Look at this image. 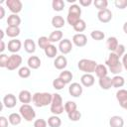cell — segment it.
Returning a JSON list of instances; mask_svg holds the SVG:
<instances>
[{"label":"cell","instance_id":"obj_1","mask_svg":"<svg viewBox=\"0 0 127 127\" xmlns=\"http://www.w3.org/2000/svg\"><path fill=\"white\" fill-rule=\"evenodd\" d=\"M105 64L108 67L109 71L115 75L119 74L123 69V65L119 60V57L113 52L108 55V58L105 61Z\"/></svg>","mask_w":127,"mask_h":127},{"label":"cell","instance_id":"obj_2","mask_svg":"<svg viewBox=\"0 0 127 127\" xmlns=\"http://www.w3.org/2000/svg\"><path fill=\"white\" fill-rule=\"evenodd\" d=\"M53 94L50 92H36L33 94V103L37 107H45L51 105Z\"/></svg>","mask_w":127,"mask_h":127},{"label":"cell","instance_id":"obj_3","mask_svg":"<svg viewBox=\"0 0 127 127\" xmlns=\"http://www.w3.org/2000/svg\"><path fill=\"white\" fill-rule=\"evenodd\" d=\"M80 15H81V8L77 4H72L68 8L67 16H66V22L70 26H74L79 20H80Z\"/></svg>","mask_w":127,"mask_h":127},{"label":"cell","instance_id":"obj_4","mask_svg":"<svg viewBox=\"0 0 127 127\" xmlns=\"http://www.w3.org/2000/svg\"><path fill=\"white\" fill-rule=\"evenodd\" d=\"M50 110L54 115H60L64 111V105L63 104V97L61 96V94L59 93L53 94Z\"/></svg>","mask_w":127,"mask_h":127},{"label":"cell","instance_id":"obj_5","mask_svg":"<svg viewBox=\"0 0 127 127\" xmlns=\"http://www.w3.org/2000/svg\"><path fill=\"white\" fill-rule=\"evenodd\" d=\"M97 65V63L93 60L89 59H81L77 63V67L80 71H83L84 73H92L95 71V67Z\"/></svg>","mask_w":127,"mask_h":127},{"label":"cell","instance_id":"obj_6","mask_svg":"<svg viewBox=\"0 0 127 127\" xmlns=\"http://www.w3.org/2000/svg\"><path fill=\"white\" fill-rule=\"evenodd\" d=\"M19 113L21 114L22 118L28 122H31L36 117V111L30 104H22L19 108Z\"/></svg>","mask_w":127,"mask_h":127},{"label":"cell","instance_id":"obj_7","mask_svg":"<svg viewBox=\"0 0 127 127\" xmlns=\"http://www.w3.org/2000/svg\"><path fill=\"white\" fill-rule=\"evenodd\" d=\"M22 57L18 54H12L11 56H9V60H8V64L6 68L8 70H15L18 67H20L21 64H22Z\"/></svg>","mask_w":127,"mask_h":127},{"label":"cell","instance_id":"obj_8","mask_svg":"<svg viewBox=\"0 0 127 127\" xmlns=\"http://www.w3.org/2000/svg\"><path fill=\"white\" fill-rule=\"evenodd\" d=\"M5 3L8 9L12 12V14H18L22 11L23 4L20 0H7Z\"/></svg>","mask_w":127,"mask_h":127},{"label":"cell","instance_id":"obj_9","mask_svg":"<svg viewBox=\"0 0 127 127\" xmlns=\"http://www.w3.org/2000/svg\"><path fill=\"white\" fill-rule=\"evenodd\" d=\"M72 42L68 39H63L60 43H59V51L63 54V55H67L71 52L72 50Z\"/></svg>","mask_w":127,"mask_h":127},{"label":"cell","instance_id":"obj_10","mask_svg":"<svg viewBox=\"0 0 127 127\" xmlns=\"http://www.w3.org/2000/svg\"><path fill=\"white\" fill-rule=\"evenodd\" d=\"M82 91H83L82 85L78 82H72L68 86V93L72 97H79L82 94Z\"/></svg>","mask_w":127,"mask_h":127},{"label":"cell","instance_id":"obj_11","mask_svg":"<svg viewBox=\"0 0 127 127\" xmlns=\"http://www.w3.org/2000/svg\"><path fill=\"white\" fill-rule=\"evenodd\" d=\"M116 99L119 103V105L124 108L127 109V90L120 88L119 90H117L116 92Z\"/></svg>","mask_w":127,"mask_h":127},{"label":"cell","instance_id":"obj_12","mask_svg":"<svg viewBox=\"0 0 127 127\" xmlns=\"http://www.w3.org/2000/svg\"><path fill=\"white\" fill-rule=\"evenodd\" d=\"M2 104L6 108L11 109V108H13V107L16 106V104H17V98H16V96L14 94L8 93V94H6L3 97V103Z\"/></svg>","mask_w":127,"mask_h":127},{"label":"cell","instance_id":"obj_13","mask_svg":"<svg viewBox=\"0 0 127 127\" xmlns=\"http://www.w3.org/2000/svg\"><path fill=\"white\" fill-rule=\"evenodd\" d=\"M72 44L78 48H82L87 44V37L82 33L75 34L72 37Z\"/></svg>","mask_w":127,"mask_h":127},{"label":"cell","instance_id":"obj_14","mask_svg":"<svg viewBox=\"0 0 127 127\" xmlns=\"http://www.w3.org/2000/svg\"><path fill=\"white\" fill-rule=\"evenodd\" d=\"M21 48H22V43L18 39H12V40H10L8 42L7 49L12 54H17L21 50Z\"/></svg>","mask_w":127,"mask_h":127},{"label":"cell","instance_id":"obj_15","mask_svg":"<svg viewBox=\"0 0 127 127\" xmlns=\"http://www.w3.org/2000/svg\"><path fill=\"white\" fill-rule=\"evenodd\" d=\"M97 18L101 23H108L112 19V12L107 8L101 11H98L97 13Z\"/></svg>","mask_w":127,"mask_h":127},{"label":"cell","instance_id":"obj_16","mask_svg":"<svg viewBox=\"0 0 127 127\" xmlns=\"http://www.w3.org/2000/svg\"><path fill=\"white\" fill-rule=\"evenodd\" d=\"M18 100L23 104H28L33 100V95L29 90L23 89L18 94Z\"/></svg>","mask_w":127,"mask_h":127},{"label":"cell","instance_id":"obj_17","mask_svg":"<svg viewBox=\"0 0 127 127\" xmlns=\"http://www.w3.org/2000/svg\"><path fill=\"white\" fill-rule=\"evenodd\" d=\"M66 65H67V60L64 55L58 56L54 61V66L59 70H64L66 67Z\"/></svg>","mask_w":127,"mask_h":127},{"label":"cell","instance_id":"obj_18","mask_svg":"<svg viewBox=\"0 0 127 127\" xmlns=\"http://www.w3.org/2000/svg\"><path fill=\"white\" fill-rule=\"evenodd\" d=\"M80 84L84 87H90L94 84V76L91 73H83L80 77Z\"/></svg>","mask_w":127,"mask_h":127},{"label":"cell","instance_id":"obj_19","mask_svg":"<svg viewBox=\"0 0 127 127\" xmlns=\"http://www.w3.org/2000/svg\"><path fill=\"white\" fill-rule=\"evenodd\" d=\"M27 64L31 69H38L41 66V60L37 56H31L27 61Z\"/></svg>","mask_w":127,"mask_h":127},{"label":"cell","instance_id":"obj_20","mask_svg":"<svg viewBox=\"0 0 127 127\" xmlns=\"http://www.w3.org/2000/svg\"><path fill=\"white\" fill-rule=\"evenodd\" d=\"M98 84L103 90H108L112 87V78L109 77L108 75L104 76V77H101L98 80Z\"/></svg>","mask_w":127,"mask_h":127},{"label":"cell","instance_id":"obj_21","mask_svg":"<svg viewBox=\"0 0 127 127\" xmlns=\"http://www.w3.org/2000/svg\"><path fill=\"white\" fill-rule=\"evenodd\" d=\"M109 126L110 127H123L124 126V120L119 115L111 116L109 119Z\"/></svg>","mask_w":127,"mask_h":127},{"label":"cell","instance_id":"obj_22","mask_svg":"<svg viewBox=\"0 0 127 127\" xmlns=\"http://www.w3.org/2000/svg\"><path fill=\"white\" fill-rule=\"evenodd\" d=\"M7 24L10 27H19L21 24V18L17 14H11L7 18Z\"/></svg>","mask_w":127,"mask_h":127},{"label":"cell","instance_id":"obj_23","mask_svg":"<svg viewBox=\"0 0 127 127\" xmlns=\"http://www.w3.org/2000/svg\"><path fill=\"white\" fill-rule=\"evenodd\" d=\"M65 24V20L61 16V15H57V16H54L52 18V26L56 29H61L64 26Z\"/></svg>","mask_w":127,"mask_h":127},{"label":"cell","instance_id":"obj_24","mask_svg":"<svg viewBox=\"0 0 127 127\" xmlns=\"http://www.w3.org/2000/svg\"><path fill=\"white\" fill-rule=\"evenodd\" d=\"M95 74L98 78H101V77H104V76H107V73H108V68L106 65L104 64H97L96 67H95Z\"/></svg>","mask_w":127,"mask_h":127},{"label":"cell","instance_id":"obj_25","mask_svg":"<svg viewBox=\"0 0 127 127\" xmlns=\"http://www.w3.org/2000/svg\"><path fill=\"white\" fill-rule=\"evenodd\" d=\"M63 36H64V34H63V32L61 30H55L54 32H52L50 34L49 40H50L51 44L52 43H57V42L60 43L63 40Z\"/></svg>","mask_w":127,"mask_h":127},{"label":"cell","instance_id":"obj_26","mask_svg":"<svg viewBox=\"0 0 127 127\" xmlns=\"http://www.w3.org/2000/svg\"><path fill=\"white\" fill-rule=\"evenodd\" d=\"M119 43H118V40L116 37H109L107 40H106V47L107 49L112 53V52H115V50L117 49Z\"/></svg>","mask_w":127,"mask_h":127},{"label":"cell","instance_id":"obj_27","mask_svg":"<svg viewBox=\"0 0 127 127\" xmlns=\"http://www.w3.org/2000/svg\"><path fill=\"white\" fill-rule=\"evenodd\" d=\"M22 116L20 113H16V112H13L11 113L9 116H8V120H9V123L13 126H17L19 125L21 122H22Z\"/></svg>","mask_w":127,"mask_h":127},{"label":"cell","instance_id":"obj_28","mask_svg":"<svg viewBox=\"0 0 127 127\" xmlns=\"http://www.w3.org/2000/svg\"><path fill=\"white\" fill-rule=\"evenodd\" d=\"M24 49L28 54H33L36 51V43L32 39H26L24 42Z\"/></svg>","mask_w":127,"mask_h":127},{"label":"cell","instance_id":"obj_29","mask_svg":"<svg viewBox=\"0 0 127 127\" xmlns=\"http://www.w3.org/2000/svg\"><path fill=\"white\" fill-rule=\"evenodd\" d=\"M44 52H45V55L48 57V58H50V59H56L57 57V54H58V49H57V47L55 46V45H53V44H51L50 46H48L45 50H44Z\"/></svg>","mask_w":127,"mask_h":127},{"label":"cell","instance_id":"obj_30","mask_svg":"<svg viewBox=\"0 0 127 127\" xmlns=\"http://www.w3.org/2000/svg\"><path fill=\"white\" fill-rule=\"evenodd\" d=\"M59 77H60L65 84H67V83H70V82H71V79H72L73 75H72L71 71H69V70H67V69H64L63 71H61Z\"/></svg>","mask_w":127,"mask_h":127},{"label":"cell","instance_id":"obj_31","mask_svg":"<svg viewBox=\"0 0 127 127\" xmlns=\"http://www.w3.org/2000/svg\"><path fill=\"white\" fill-rule=\"evenodd\" d=\"M124 84H125V79L123 76L117 74V75H114L112 77V87L120 89V87L124 86Z\"/></svg>","mask_w":127,"mask_h":127},{"label":"cell","instance_id":"obj_32","mask_svg":"<svg viewBox=\"0 0 127 127\" xmlns=\"http://www.w3.org/2000/svg\"><path fill=\"white\" fill-rule=\"evenodd\" d=\"M48 125L50 127H61L62 125V119L59 117V115H52L48 118Z\"/></svg>","mask_w":127,"mask_h":127},{"label":"cell","instance_id":"obj_33","mask_svg":"<svg viewBox=\"0 0 127 127\" xmlns=\"http://www.w3.org/2000/svg\"><path fill=\"white\" fill-rule=\"evenodd\" d=\"M5 32H6V35L8 37L14 39V38H16V37H18L20 35L21 30H20L19 27H10V26H8L6 28V30H5Z\"/></svg>","mask_w":127,"mask_h":127},{"label":"cell","instance_id":"obj_34","mask_svg":"<svg viewBox=\"0 0 127 127\" xmlns=\"http://www.w3.org/2000/svg\"><path fill=\"white\" fill-rule=\"evenodd\" d=\"M18 75L21 78H28L31 75V68L29 66H21L18 69Z\"/></svg>","mask_w":127,"mask_h":127},{"label":"cell","instance_id":"obj_35","mask_svg":"<svg viewBox=\"0 0 127 127\" xmlns=\"http://www.w3.org/2000/svg\"><path fill=\"white\" fill-rule=\"evenodd\" d=\"M64 5L65 4H64V2L63 0H53V2H52V7L57 12L63 11L64 8Z\"/></svg>","mask_w":127,"mask_h":127},{"label":"cell","instance_id":"obj_36","mask_svg":"<svg viewBox=\"0 0 127 127\" xmlns=\"http://www.w3.org/2000/svg\"><path fill=\"white\" fill-rule=\"evenodd\" d=\"M51 45V42H50V40H49V38L48 37H45V36H42V37H40L39 39H38V46L42 49V50H45L48 46H50Z\"/></svg>","mask_w":127,"mask_h":127},{"label":"cell","instance_id":"obj_37","mask_svg":"<svg viewBox=\"0 0 127 127\" xmlns=\"http://www.w3.org/2000/svg\"><path fill=\"white\" fill-rule=\"evenodd\" d=\"M76 109H77V105H76V103L74 101L68 100V101H66L64 103V111L67 114L70 113V112H72V111H74V110H76Z\"/></svg>","mask_w":127,"mask_h":127},{"label":"cell","instance_id":"obj_38","mask_svg":"<svg viewBox=\"0 0 127 127\" xmlns=\"http://www.w3.org/2000/svg\"><path fill=\"white\" fill-rule=\"evenodd\" d=\"M85 28H86V23H85V21L82 20V19H80V20L73 26V30H74L75 32H77V34H80L81 32H83V31L85 30Z\"/></svg>","mask_w":127,"mask_h":127},{"label":"cell","instance_id":"obj_39","mask_svg":"<svg viewBox=\"0 0 127 127\" xmlns=\"http://www.w3.org/2000/svg\"><path fill=\"white\" fill-rule=\"evenodd\" d=\"M90 37L95 41H101L105 38V34L100 30H93L90 33Z\"/></svg>","mask_w":127,"mask_h":127},{"label":"cell","instance_id":"obj_40","mask_svg":"<svg viewBox=\"0 0 127 127\" xmlns=\"http://www.w3.org/2000/svg\"><path fill=\"white\" fill-rule=\"evenodd\" d=\"M93 5L95 6L96 9H98V11H101V10L107 9L108 1L107 0H95L93 2Z\"/></svg>","mask_w":127,"mask_h":127},{"label":"cell","instance_id":"obj_41","mask_svg":"<svg viewBox=\"0 0 127 127\" xmlns=\"http://www.w3.org/2000/svg\"><path fill=\"white\" fill-rule=\"evenodd\" d=\"M53 87L56 89V90H62L64 86H65V83L60 78V77H57L53 80Z\"/></svg>","mask_w":127,"mask_h":127},{"label":"cell","instance_id":"obj_42","mask_svg":"<svg viewBox=\"0 0 127 127\" xmlns=\"http://www.w3.org/2000/svg\"><path fill=\"white\" fill-rule=\"evenodd\" d=\"M67 117H68V119H69L70 121L76 122V121H78V120L81 118V113H80V111H78V110L76 109V110H74V111L68 113V114H67Z\"/></svg>","mask_w":127,"mask_h":127},{"label":"cell","instance_id":"obj_43","mask_svg":"<svg viewBox=\"0 0 127 127\" xmlns=\"http://www.w3.org/2000/svg\"><path fill=\"white\" fill-rule=\"evenodd\" d=\"M114 5L116 8L123 10L127 7V0H115L114 1Z\"/></svg>","mask_w":127,"mask_h":127},{"label":"cell","instance_id":"obj_44","mask_svg":"<svg viewBox=\"0 0 127 127\" xmlns=\"http://www.w3.org/2000/svg\"><path fill=\"white\" fill-rule=\"evenodd\" d=\"M113 53H115L119 58L120 57H123L126 53H125V46L123 45V44H119L118 45V47H117V49L115 50V52H113Z\"/></svg>","mask_w":127,"mask_h":127},{"label":"cell","instance_id":"obj_45","mask_svg":"<svg viewBox=\"0 0 127 127\" xmlns=\"http://www.w3.org/2000/svg\"><path fill=\"white\" fill-rule=\"evenodd\" d=\"M9 57L6 54H0V66L1 67H6L8 64Z\"/></svg>","mask_w":127,"mask_h":127},{"label":"cell","instance_id":"obj_46","mask_svg":"<svg viewBox=\"0 0 127 127\" xmlns=\"http://www.w3.org/2000/svg\"><path fill=\"white\" fill-rule=\"evenodd\" d=\"M33 125H34V127H47L48 122L43 118H39V119H36L34 121Z\"/></svg>","mask_w":127,"mask_h":127},{"label":"cell","instance_id":"obj_47","mask_svg":"<svg viewBox=\"0 0 127 127\" xmlns=\"http://www.w3.org/2000/svg\"><path fill=\"white\" fill-rule=\"evenodd\" d=\"M9 120L5 116H0V127H8Z\"/></svg>","mask_w":127,"mask_h":127},{"label":"cell","instance_id":"obj_48","mask_svg":"<svg viewBox=\"0 0 127 127\" xmlns=\"http://www.w3.org/2000/svg\"><path fill=\"white\" fill-rule=\"evenodd\" d=\"M93 2L91 0H79V5L82 7H87L89 5H91Z\"/></svg>","mask_w":127,"mask_h":127},{"label":"cell","instance_id":"obj_49","mask_svg":"<svg viewBox=\"0 0 127 127\" xmlns=\"http://www.w3.org/2000/svg\"><path fill=\"white\" fill-rule=\"evenodd\" d=\"M122 65H123V67L127 70V53L122 57Z\"/></svg>","mask_w":127,"mask_h":127},{"label":"cell","instance_id":"obj_50","mask_svg":"<svg viewBox=\"0 0 127 127\" xmlns=\"http://www.w3.org/2000/svg\"><path fill=\"white\" fill-rule=\"evenodd\" d=\"M5 47H6V46H5V43H4V41L2 40V41L0 42V53H1V54H3V52H4V50L6 49Z\"/></svg>","mask_w":127,"mask_h":127},{"label":"cell","instance_id":"obj_51","mask_svg":"<svg viewBox=\"0 0 127 127\" xmlns=\"http://www.w3.org/2000/svg\"><path fill=\"white\" fill-rule=\"evenodd\" d=\"M5 16V9L3 6H0V19H3Z\"/></svg>","mask_w":127,"mask_h":127},{"label":"cell","instance_id":"obj_52","mask_svg":"<svg viewBox=\"0 0 127 127\" xmlns=\"http://www.w3.org/2000/svg\"><path fill=\"white\" fill-rule=\"evenodd\" d=\"M123 32H124V33L127 35V21H126V22L123 24Z\"/></svg>","mask_w":127,"mask_h":127},{"label":"cell","instance_id":"obj_53","mask_svg":"<svg viewBox=\"0 0 127 127\" xmlns=\"http://www.w3.org/2000/svg\"><path fill=\"white\" fill-rule=\"evenodd\" d=\"M0 33H1V39H0V40L2 41L3 38H4V31H3V30H0Z\"/></svg>","mask_w":127,"mask_h":127},{"label":"cell","instance_id":"obj_54","mask_svg":"<svg viewBox=\"0 0 127 127\" xmlns=\"http://www.w3.org/2000/svg\"><path fill=\"white\" fill-rule=\"evenodd\" d=\"M126 110H127V109H126Z\"/></svg>","mask_w":127,"mask_h":127}]
</instances>
